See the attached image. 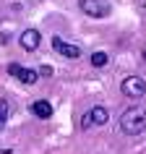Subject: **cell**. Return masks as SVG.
Returning a JSON list of instances; mask_svg holds the SVG:
<instances>
[{
  "mask_svg": "<svg viewBox=\"0 0 146 154\" xmlns=\"http://www.w3.org/2000/svg\"><path fill=\"white\" fill-rule=\"evenodd\" d=\"M120 131L125 136H141V133H146V110L144 107H128L120 115Z\"/></svg>",
  "mask_w": 146,
  "mask_h": 154,
  "instance_id": "obj_1",
  "label": "cell"
},
{
  "mask_svg": "<svg viewBox=\"0 0 146 154\" xmlns=\"http://www.w3.org/2000/svg\"><path fill=\"white\" fill-rule=\"evenodd\" d=\"M78 8L91 18H107L112 13V5L107 0H78Z\"/></svg>",
  "mask_w": 146,
  "mask_h": 154,
  "instance_id": "obj_2",
  "label": "cell"
},
{
  "mask_svg": "<svg viewBox=\"0 0 146 154\" xmlns=\"http://www.w3.org/2000/svg\"><path fill=\"white\" fill-rule=\"evenodd\" d=\"M120 91L125 97H130V99H138V97L146 94V81L141 76H125L120 81Z\"/></svg>",
  "mask_w": 146,
  "mask_h": 154,
  "instance_id": "obj_3",
  "label": "cell"
},
{
  "mask_svg": "<svg viewBox=\"0 0 146 154\" xmlns=\"http://www.w3.org/2000/svg\"><path fill=\"white\" fill-rule=\"evenodd\" d=\"M8 73H11V76H16L24 86H34V84L39 81V71H34V68H24V65H18V63H11L8 65Z\"/></svg>",
  "mask_w": 146,
  "mask_h": 154,
  "instance_id": "obj_4",
  "label": "cell"
},
{
  "mask_svg": "<svg viewBox=\"0 0 146 154\" xmlns=\"http://www.w3.org/2000/svg\"><path fill=\"white\" fill-rule=\"evenodd\" d=\"M52 50H55L57 55H63V57H71V60L81 57V47L78 45H71V42H63V37H52Z\"/></svg>",
  "mask_w": 146,
  "mask_h": 154,
  "instance_id": "obj_5",
  "label": "cell"
},
{
  "mask_svg": "<svg viewBox=\"0 0 146 154\" xmlns=\"http://www.w3.org/2000/svg\"><path fill=\"white\" fill-rule=\"evenodd\" d=\"M18 45H21V50H26V52H34V50L42 45V34L37 32V29H24V32L18 34Z\"/></svg>",
  "mask_w": 146,
  "mask_h": 154,
  "instance_id": "obj_6",
  "label": "cell"
},
{
  "mask_svg": "<svg viewBox=\"0 0 146 154\" xmlns=\"http://www.w3.org/2000/svg\"><path fill=\"white\" fill-rule=\"evenodd\" d=\"M86 118H89L91 128H97V125H105V123L110 120V110H107V107H102V105H94L89 112H86Z\"/></svg>",
  "mask_w": 146,
  "mask_h": 154,
  "instance_id": "obj_7",
  "label": "cell"
},
{
  "mask_svg": "<svg viewBox=\"0 0 146 154\" xmlns=\"http://www.w3.org/2000/svg\"><path fill=\"white\" fill-rule=\"evenodd\" d=\"M32 112L39 118V120H47V118H52V102H47V99H34L32 102Z\"/></svg>",
  "mask_w": 146,
  "mask_h": 154,
  "instance_id": "obj_8",
  "label": "cell"
},
{
  "mask_svg": "<svg viewBox=\"0 0 146 154\" xmlns=\"http://www.w3.org/2000/svg\"><path fill=\"white\" fill-rule=\"evenodd\" d=\"M91 65H94V68H105L107 63H110V55H107V52H91Z\"/></svg>",
  "mask_w": 146,
  "mask_h": 154,
  "instance_id": "obj_9",
  "label": "cell"
},
{
  "mask_svg": "<svg viewBox=\"0 0 146 154\" xmlns=\"http://www.w3.org/2000/svg\"><path fill=\"white\" fill-rule=\"evenodd\" d=\"M5 120H8V102L0 99V131H3V125H5Z\"/></svg>",
  "mask_w": 146,
  "mask_h": 154,
  "instance_id": "obj_10",
  "label": "cell"
},
{
  "mask_svg": "<svg viewBox=\"0 0 146 154\" xmlns=\"http://www.w3.org/2000/svg\"><path fill=\"white\" fill-rule=\"evenodd\" d=\"M39 76H52V68H47V65H42V68H39Z\"/></svg>",
  "mask_w": 146,
  "mask_h": 154,
  "instance_id": "obj_11",
  "label": "cell"
}]
</instances>
